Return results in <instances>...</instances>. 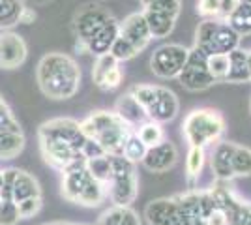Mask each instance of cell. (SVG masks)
<instances>
[{
    "label": "cell",
    "instance_id": "obj_1",
    "mask_svg": "<svg viewBox=\"0 0 251 225\" xmlns=\"http://www.w3.org/2000/svg\"><path fill=\"white\" fill-rule=\"evenodd\" d=\"M214 208L216 203L210 190H188L186 193L150 201L145 208V218L148 225H204Z\"/></svg>",
    "mask_w": 251,
    "mask_h": 225
},
{
    "label": "cell",
    "instance_id": "obj_2",
    "mask_svg": "<svg viewBox=\"0 0 251 225\" xmlns=\"http://www.w3.org/2000/svg\"><path fill=\"white\" fill-rule=\"evenodd\" d=\"M36 81L45 98L70 100L79 92L81 68L66 53H47L42 56L36 70Z\"/></svg>",
    "mask_w": 251,
    "mask_h": 225
},
{
    "label": "cell",
    "instance_id": "obj_3",
    "mask_svg": "<svg viewBox=\"0 0 251 225\" xmlns=\"http://www.w3.org/2000/svg\"><path fill=\"white\" fill-rule=\"evenodd\" d=\"M81 129L107 154H122L126 139L133 131V128H129L115 111H92L81 122Z\"/></svg>",
    "mask_w": 251,
    "mask_h": 225
},
{
    "label": "cell",
    "instance_id": "obj_4",
    "mask_svg": "<svg viewBox=\"0 0 251 225\" xmlns=\"http://www.w3.org/2000/svg\"><path fill=\"white\" fill-rule=\"evenodd\" d=\"M137 100V103L147 113L148 120L167 124L175 120L180 111V101L176 94L161 85H133L127 90Z\"/></svg>",
    "mask_w": 251,
    "mask_h": 225
},
{
    "label": "cell",
    "instance_id": "obj_5",
    "mask_svg": "<svg viewBox=\"0 0 251 225\" xmlns=\"http://www.w3.org/2000/svg\"><path fill=\"white\" fill-rule=\"evenodd\" d=\"M225 133V118L210 107L193 109L182 122V135L189 147H208L221 141Z\"/></svg>",
    "mask_w": 251,
    "mask_h": 225
},
{
    "label": "cell",
    "instance_id": "obj_6",
    "mask_svg": "<svg viewBox=\"0 0 251 225\" xmlns=\"http://www.w3.org/2000/svg\"><path fill=\"white\" fill-rule=\"evenodd\" d=\"M242 36L225 19H202L195 30V47L206 54H229Z\"/></svg>",
    "mask_w": 251,
    "mask_h": 225
},
{
    "label": "cell",
    "instance_id": "obj_7",
    "mask_svg": "<svg viewBox=\"0 0 251 225\" xmlns=\"http://www.w3.org/2000/svg\"><path fill=\"white\" fill-rule=\"evenodd\" d=\"M113 176L107 188V197L113 204L129 206L139 195V176L135 171V163L126 160L122 154H111Z\"/></svg>",
    "mask_w": 251,
    "mask_h": 225
},
{
    "label": "cell",
    "instance_id": "obj_8",
    "mask_svg": "<svg viewBox=\"0 0 251 225\" xmlns=\"http://www.w3.org/2000/svg\"><path fill=\"white\" fill-rule=\"evenodd\" d=\"M182 11V0H154L143 6V15L152 34V40H163L175 30Z\"/></svg>",
    "mask_w": 251,
    "mask_h": 225
},
{
    "label": "cell",
    "instance_id": "obj_9",
    "mask_svg": "<svg viewBox=\"0 0 251 225\" xmlns=\"http://www.w3.org/2000/svg\"><path fill=\"white\" fill-rule=\"evenodd\" d=\"M208 54L202 53L195 45L189 49L188 60L182 68V72L178 74V83L184 86L189 92H201L206 90L212 85H216L214 77L208 72Z\"/></svg>",
    "mask_w": 251,
    "mask_h": 225
},
{
    "label": "cell",
    "instance_id": "obj_10",
    "mask_svg": "<svg viewBox=\"0 0 251 225\" xmlns=\"http://www.w3.org/2000/svg\"><path fill=\"white\" fill-rule=\"evenodd\" d=\"M189 49L182 43H165L150 56V70L159 79H176L188 60Z\"/></svg>",
    "mask_w": 251,
    "mask_h": 225
},
{
    "label": "cell",
    "instance_id": "obj_11",
    "mask_svg": "<svg viewBox=\"0 0 251 225\" xmlns=\"http://www.w3.org/2000/svg\"><path fill=\"white\" fill-rule=\"evenodd\" d=\"M109 17H111V13L101 6H84L75 13L74 32L75 40H77L75 49L79 53H86V42L103 26V23Z\"/></svg>",
    "mask_w": 251,
    "mask_h": 225
},
{
    "label": "cell",
    "instance_id": "obj_12",
    "mask_svg": "<svg viewBox=\"0 0 251 225\" xmlns=\"http://www.w3.org/2000/svg\"><path fill=\"white\" fill-rule=\"evenodd\" d=\"M118 38L127 43L137 54L147 49L148 43L152 42V34L143 11L129 13L124 21L118 23Z\"/></svg>",
    "mask_w": 251,
    "mask_h": 225
},
{
    "label": "cell",
    "instance_id": "obj_13",
    "mask_svg": "<svg viewBox=\"0 0 251 225\" xmlns=\"http://www.w3.org/2000/svg\"><path fill=\"white\" fill-rule=\"evenodd\" d=\"M92 81L100 90L111 92L122 85L124 70L120 68V62L111 53L100 54L96 56V62L92 66Z\"/></svg>",
    "mask_w": 251,
    "mask_h": 225
},
{
    "label": "cell",
    "instance_id": "obj_14",
    "mask_svg": "<svg viewBox=\"0 0 251 225\" xmlns=\"http://www.w3.org/2000/svg\"><path fill=\"white\" fill-rule=\"evenodd\" d=\"M40 139V150H42V156L47 165H51L52 169H58L62 171L66 169L72 161L81 154L64 139L58 137H51V135H38Z\"/></svg>",
    "mask_w": 251,
    "mask_h": 225
},
{
    "label": "cell",
    "instance_id": "obj_15",
    "mask_svg": "<svg viewBox=\"0 0 251 225\" xmlns=\"http://www.w3.org/2000/svg\"><path fill=\"white\" fill-rule=\"evenodd\" d=\"M38 135H51V137H58V139L68 141L77 152H81L86 143V135L81 129V122H77L74 118H52L43 122Z\"/></svg>",
    "mask_w": 251,
    "mask_h": 225
},
{
    "label": "cell",
    "instance_id": "obj_16",
    "mask_svg": "<svg viewBox=\"0 0 251 225\" xmlns=\"http://www.w3.org/2000/svg\"><path fill=\"white\" fill-rule=\"evenodd\" d=\"M28 47L19 34L11 30L0 32V68L2 70H17L25 64Z\"/></svg>",
    "mask_w": 251,
    "mask_h": 225
},
{
    "label": "cell",
    "instance_id": "obj_17",
    "mask_svg": "<svg viewBox=\"0 0 251 225\" xmlns=\"http://www.w3.org/2000/svg\"><path fill=\"white\" fill-rule=\"evenodd\" d=\"M178 161V149L175 143L171 141H161L154 147H148L147 154L143 158V165L145 169L150 173H156V175H163L169 173Z\"/></svg>",
    "mask_w": 251,
    "mask_h": 225
},
{
    "label": "cell",
    "instance_id": "obj_18",
    "mask_svg": "<svg viewBox=\"0 0 251 225\" xmlns=\"http://www.w3.org/2000/svg\"><path fill=\"white\" fill-rule=\"evenodd\" d=\"M236 143L232 141H218L214 145L212 156H210V165H212V173L218 180L223 182H230L234 178L232 175V152H234Z\"/></svg>",
    "mask_w": 251,
    "mask_h": 225
},
{
    "label": "cell",
    "instance_id": "obj_19",
    "mask_svg": "<svg viewBox=\"0 0 251 225\" xmlns=\"http://www.w3.org/2000/svg\"><path fill=\"white\" fill-rule=\"evenodd\" d=\"M116 36H118V21L111 15L107 21L103 23V26L86 42V53L100 56L111 51V45L115 43Z\"/></svg>",
    "mask_w": 251,
    "mask_h": 225
},
{
    "label": "cell",
    "instance_id": "obj_20",
    "mask_svg": "<svg viewBox=\"0 0 251 225\" xmlns=\"http://www.w3.org/2000/svg\"><path fill=\"white\" fill-rule=\"evenodd\" d=\"M225 83H251V68H250V51L236 47L229 53V72L225 77Z\"/></svg>",
    "mask_w": 251,
    "mask_h": 225
},
{
    "label": "cell",
    "instance_id": "obj_21",
    "mask_svg": "<svg viewBox=\"0 0 251 225\" xmlns=\"http://www.w3.org/2000/svg\"><path fill=\"white\" fill-rule=\"evenodd\" d=\"M10 192L13 203H19V201L28 199V197H40L42 195L38 180L32 176L30 173L21 171V169H17L15 175H13V180L10 184Z\"/></svg>",
    "mask_w": 251,
    "mask_h": 225
},
{
    "label": "cell",
    "instance_id": "obj_22",
    "mask_svg": "<svg viewBox=\"0 0 251 225\" xmlns=\"http://www.w3.org/2000/svg\"><path fill=\"white\" fill-rule=\"evenodd\" d=\"M115 113L124 120L129 128L135 129L137 126H141L143 122H147V113L143 111V107L137 103V100L129 92H126L124 96L118 98L115 105Z\"/></svg>",
    "mask_w": 251,
    "mask_h": 225
},
{
    "label": "cell",
    "instance_id": "obj_23",
    "mask_svg": "<svg viewBox=\"0 0 251 225\" xmlns=\"http://www.w3.org/2000/svg\"><path fill=\"white\" fill-rule=\"evenodd\" d=\"M225 21L229 23L230 26L240 34V36H250L251 34V0H238Z\"/></svg>",
    "mask_w": 251,
    "mask_h": 225
},
{
    "label": "cell",
    "instance_id": "obj_24",
    "mask_svg": "<svg viewBox=\"0 0 251 225\" xmlns=\"http://www.w3.org/2000/svg\"><path fill=\"white\" fill-rule=\"evenodd\" d=\"M238 0H197V13L202 19H227Z\"/></svg>",
    "mask_w": 251,
    "mask_h": 225
},
{
    "label": "cell",
    "instance_id": "obj_25",
    "mask_svg": "<svg viewBox=\"0 0 251 225\" xmlns=\"http://www.w3.org/2000/svg\"><path fill=\"white\" fill-rule=\"evenodd\" d=\"M25 149L23 131H0V160H13Z\"/></svg>",
    "mask_w": 251,
    "mask_h": 225
},
{
    "label": "cell",
    "instance_id": "obj_26",
    "mask_svg": "<svg viewBox=\"0 0 251 225\" xmlns=\"http://www.w3.org/2000/svg\"><path fill=\"white\" fill-rule=\"evenodd\" d=\"M204 160H206V154H204L202 147H189L188 160H186V175H188L189 190H195V184H197L201 173L204 169Z\"/></svg>",
    "mask_w": 251,
    "mask_h": 225
},
{
    "label": "cell",
    "instance_id": "obj_27",
    "mask_svg": "<svg viewBox=\"0 0 251 225\" xmlns=\"http://www.w3.org/2000/svg\"><path fill=\"white\" fill-rule=\"evenodd\" d=\"M23 10V0H0V30H11L15 25H19Z\"/></svg>",
    "mask_w": 251,
    "mask_h": 225
},
{
    "label": "cell",
    "instance_id": "obj_28",
    "mask_svg": "<svg viewBox=\"0 0 251 225\" xmlns=\"http://www.w3.org/2000/svg\"><path fill=\"white\" fill-rule=\"evenodd\" d=\"M86 169L94 176L98 182L103 186L109 184L111 176H113V163H111V154H101L96 158H88L86 160Z\"/></svg>",
    "mask_w": 251,
    "mask_h": 225
},
{
    "label": "cell",
    "instance_id": "obj_29",
    "mask_svg": "<svg viewBox=\"0 0 251 225\" xmlns=\"http://www.w3.org/2000/svg\"><path fill=\"white\" fill-rule=\"evenodd\" d=\"M137 137L143 141L147 147H154L157 143L165 139V129H163V124L159 122H154V120H147L143 122L141 126L135 128Z\"/></svg>",
    "mask_w": 251,
    "mask_h": 225
},
{
    "label": "cell",
    "instance_id": "obj_30",
    "mask_svg": "<svg viewBox=\"0 0 251 225\" xmlns=\"http://www.w3.org/2000/svg\"><path fill=\"white\" fill-rule=\"evenodd\" d=\"M232 175L236 176H251V149L236 145L232 152Z\"/></svg>",
    "mask_w": 251,
    "mask_h": 225
},
{
    "label": "cell",
    "instance_id": "obj_31",
    "mask_svg": "<svg viewBox=\"0 0 251 225\" xmlns=\"http://www.w3.org/2000/svg\"><path fill=\"white\" fill-rule=\"evenodd\" d=\"M147 150H148V147L137 137L135 129H133V131L127 135L124 147H122V156H124L126 160L131 161V163H141L143 158H145V154H147Z\"/></svg>",
    "mask_w": 251,
    "mask_h": 225
},
{
    "label": "cell",
    "instance_id": "obj_32",
    "mask_svg": "<svg viewBox=\"0 0 251 225\" xmlns=\"http://www.w3.org/2000/svg\"><path fill=\"white\" fill-rule=\"evenodd\" d=\"M208 72L216 83L225 81L229 72V54H208Z\"/></svg>",
    "mask_w": 251,
    "mask_h": 225
},
{
    "label": "cell",
    "instance_id": "obj_33",
    "mask_svg": "<svg viewBox=\"0 0 251 225\" xmlns=\"http://www.w3.org/2000/svg\"><path fill=\"white\" fill-rule=\"evenodd\" d=\"M17 204V210H19V218L21 220H28V218H34L42 210L43 201H42V195L40 197H28V199H23Z\"/></svg>",
    "mask_w": 251,
    "mask_h": 225
},
{
    "label": "cell",
    "instance_id": "obj_34",
    "mask_svg": "<svg viewBox=\"0 0 251 225\" xmlns=\"http://www.w3.org/2000/svg\"><path fill=\"white\" fill-rule=\"evenodd\" d=\"M129 206H120V204H113L111 208H107L105 212H101V216L98 218L96 225H118L124 220L126 212Z\"/></svg>",
    "mask_w": 251,
    "mask_h": 225
},
{
    "label": "cell",
    "instance_id": "obj_35",
    "mask_svg": "<svg viewBox=\"0 0 251 225\" xmlns=\"http://www.w3.org/2000/svg\"><path fill=\"white\" fill-rule=\"evenodd\" d=\"M0 131H21L19 122L15 120L4 98L0 96Z\"/></svg>",
    "mask_w": 251,
    "mask_h": 225
},
{
    "label": "cell",
    "instance_id": "obj_36",
    "mask_svg": "<svg viewBox=\"0 0 251 225\" xmlns=\"http://www.w3.org/2000/svg\"><path fill=\"white\" fill-rule=\"evenodd\" d=\"M19 210L13 201H4L0 208V225H15L19 222Z\"/></svg>",
    "mask_w": 251,
    "mask_h": 225
},
{
    "label": "cell",
    "instance_id": "obj_37",
    "mask_svg": "<svg viewBox=\"0 0 251 225\" xmlns=\"http://www.w3.org/2000/svg\"><path fill=\"white\" fill-rule=\"evenodd\" d=\"M204 225H229V222H227V218H225V214L221 212L220 208H214L208 214V218H206Z\"/></svg>",
    "mask_w": 251,
    "mask_h": 225
},
{
    "label": "cell",
    "instance_id": "obj_38",
    "mask_svg": "<svg viewBox=\"0 0 251 225\" xmlns=\"http://www.w3.org/2000/svg\"><path fill=\"white\" fill-rule=\"evenodd\" d=\"M118 225H141V218H139V214H137L135 210L129 206V208H127V212H126V216H124V220H122Z\"/></svg>",
    "mask_w": 251,
    "mask_h": 225
},
{
    "label": "cell",
    "instance_id": "obj_39",
    "mask_svg": "<svg viewBox=\"0 0 251 225\" xmlns=\"http://www.w3.org/2000/svg\"><path fill=\"white\" fill-rule=\"evenodd\" d=\"M34 21H36V11L32 10V8H26V6H25L19 23H23V25H32Z\"/></svg>",
    "mask_w": 251,
    "mask_h": 225
},
{
    "label": "cell",
    "instance_id": "obj_40",
    "mask_svg": "<svg viewBox=\"0 0 251 225\" xmlns=\"http://www.w3.org/2000/svg\"><path fill=\"white\" fill-rule=\"evenodd\" d=\"M30 4H34V6H45V4H49V2H52V0H28Z\"/></svg>",
    "mask_w": 251,
    "mask_h": 225
},
{
    "label": "cell",
    "instance_id": "obj_41",
    "mask_svg": "<svg viewBox=\"0 0 251 225\" xmlns=\"http://www.w3.org/2000/svg\"><path fill=\"white\" fill-rule=\"evenodd\" d=\"M4 186V171H0V188Z\"/></svg>",
    "mask_w": 251,
    "mask_h": 225
},
{
    "label": "cell",
    "instance_id": "obj_42",
    "mask_svg": "<svg viewBox=\"0 0 251 225\" xmlns=\"http://www.w3.org/2000/svg\"><path fill=\"white\" fill-rule=\"evenodd\" d=\"M150 2H154V0H141V6H147V4H150Z\"/></svg>",
    "mask_w": 251,
    "mask_h": 225
},
{
    "label": "cell",
    "instance_id": "obj_43",
    "mask_svg": "<svg viewBox=\"0 0 251 225\" xmlns=\"http://www.w3.org/2000/svg\"><path fill=\"white\" fill-rule=\"evenodd\" d=\"M250 68H251V51H250Z\"/></svg>",
    "mask_w": 251,
    "mask_h": 225
},
{
    "label": "cell",
    "instance_id": "obj_44",
    "mask_svg": "<svg viewBox=\"0 0 251 225\" xmlns=\"http://www.w3.org/2000/svg\"><path fill=\"white\" fill-rule=\"evenodd\" d=\"M2 203H4V201H2V199H0V208H2Z\"/></svg>",
    "mask_w": 251,
    "mask_h": 225
},
{
    "label": "cell",
    "instance_id": "obj_45",
    "mask_svg": "<svg viewBox=\"0 0 251 225\" xmlns=\"http://www.w3.org/2000/svg\"><path fill=\"white\" fill-rule=\"evenodd\" d=\"M43 225H51V224H43Z\"/></svg>",
    "mask_w": 251,
    "mask_h": 225
}]
</instances>
